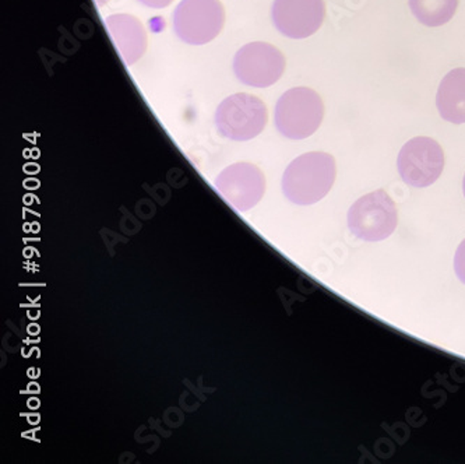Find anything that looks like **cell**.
I'll list each match as a JSON object with an SVG mask.
<instances>
[{
  "label": "cell",
  "mask_w": 465,
  "mask_h": 464,
  "mask_svg": "<svg viewBox=\"0 0 465 464\" xmlns=\"http://www.w3.org/2000/svg\"><path fill=\"white\" fill-rule=\"evenodd\" d=\"M336 160L323 151H312L296 157L282 176V192L293 205L321 202L336 181Z\"/></svg>",
  "instance_id": "cell-1"
},
{
  "label": "cell",
  "mask_w": 465,
  "mask_h": 464,
  "mask_svg": "<svg viewBox=\"0 0 465 464\" xmlns=\"http://www.w3.org/2000/svg\"><path fill=\"white\" fill-rule=\"evenodd\" d=\"M323 116V100L308 87L285 91L275 106V127L291 140L308 139L321 127Z\"/></svg>",
  "instance_id": "cell-2"
},
{
  "label": "cell",
  "mask_w": 465,
  "mask_h": 464,
  "mask_svg": "<svg viewBox=\"0 0 465 464\" xmlns=\"http://www.w3.org/2000/svg\"><path fill=\"white\" fill-rule=\"evenodd\" d=\"M269 121L266 104L252 96L239 93L225 98L215 111V126L225 139L248 142L263 132Z\"/></svg>",
  "instance_id": "cell-3"
},
{
  "label": "cell",
  "mask_w": 465,
  "mask_h": 464,
  "mask_svg": "<svg viewBox=\"0 0 465 464\" xmlns=\"http://www.w3.org/2000/svg\"><path fill=\"white\" fill-rule=\"evenodd\" d=\"M399 213L396 203L383 189L368 193L348 210V228L358 239L381 242L397 228Z\"/></svg>",
  "instance_id": "cell-4"
},
{
  "label": "cell",
  "mask_w": 465,
  "mask_h": 464,
  "mask_svg": "<svg viewBox=\"0 0 465 464\" xmlns=\"http://www.w3.org/2000/svg\"><path fill=\"white\" fill-rule=\"evenodd\" d=\"M225 23L220 0H182L173 13V30L189 45L212 43Z\"/></svg>",
  "instance_id": "cell-5"
},
{
  "label": "cell",
  "mask_w": 465,
  "mask_h": 464,
  "mask_svg": "<svg viewBox=\"0 0 465 464\" xmlns=\"http://www.w3.org/2000/svg\"><path fill=\"white\" fill-rule=\"evenodd\" d=\"M233 72L243 85L257 88L270 87L284 75L285 57L272 44H248L236 52Z\"/></svg>",
  "instance_id": "cell-6"
},
{
  "label": "cell",
  "mask_w": 465,
  "mask_h": 464,
  "mask_svg": "<svg viewBox=\"0 0 465 464\" xmlns=\"http://www.w3.org/2000/svg\"><path fill=\"white\" fill-rule=\"evenodd\" d=\"M397 166L405 184L414 187H430L443 172V148L430 137H415L400 151Z\"/></svg>",
  "instance_id": "cell-7"
},
{
  "label": "cell",
  "mask_w": 465,
  "mask_h": 464,
  "mask_svg": "<svg viewBox=\"0 0 465 464\" xmlns=\"http://www.w3.org/2000/svg\"><path fill=\"white\" fill-rule=\"evenodd\" d=\"M272 23L282 35L303 40L318 33L326 17L324 0H274Z\"/></svg>",
  "instance_id": "cell-8"
},
{
  "label": "cell",
  "mask_w": 465,
  "mask_h": 464,
  "mask_svg": "<svg viewBox=\"0 0 465 464\" xmlns=\"http://www.w3.org/2000/svg\"><path fill=\"white\" fill-rule=\"evenodd\" d=\"M215 187L236 210L248 211L264 197L266 178L259 166L236 163L221 172Z\"/></svg>",
  "instance_id": "cell-9"
},
{
  "label": "cell",
  "mask_w": 465,
  "mask_h": 464,
  "mask_svg": "<svg viewBox=\"0 0 465 464\" xmlns=\"http://www.w3.org/2000/svg\"><path fill=\"white\" fill-rule=\"evenodd\" d=\"M109 35L127 66L136 64L147 51V33L132 15H113L105 20Z\"/></svg>",
  "instance_id": "cell-10"
},
{
  "label": "cell",
  "mask_w": 465,
  "mask_h": 464,
  "mask_svg": "<svg viewBox=\"0 0 465 464\" xmlns=\"http://www.w3.org/2000/svg\"><path fill=\"white\" fill-rule=\"evenodd\" d=\"M436 106L444 121L465 124V69L451 70L444 76L436 96Z\"/></svg>",
  "instance_id": "cell-11"
},
{
  "label": "cell",
  "mask_w": 465,
  "mask_h": 464,
  "mask_svg": "<svg viewBox=\"0 0 465 464\" xmlns=\"http://www.w3.org/2000/svg\"><path fill=\"white\" fill-rule=\"evenodd\" d=\"M459 0H410L418 22L426 27H440L456 15Z\"/></svg>",
  "instance_id": "cell-12"
},
{
  "label": "cell",
  "mask_w": 465,
  "mask_h": 464,
  "mask_svg": "<svg viewBox=\"0 0 465 464\" xmlns=\"http://www.w3.org/2000/svg\"><path fill=\"white\" fill-rule=\"evenodd\" d=\"M454 272L462 284H465V239L460 244L454 257Z\"/></svg>",
  "instance_id": "cell-13"
},
{
  "label": "cell",
  "mask_w": 465,
  "mask_h": 464,
  "mask_svg": "<svg viewBox=\"0 0 465 464\" xmlns=\"http://www.w3.org/2000/svg\"><path fill=\"white\" fill-rule=\"evenodd\" d=\"M139 2L152 9H163V7L170 6L173 0H139Z\"/></svg>",
  "instance_id": "cell-14"
},
{
  "label": "cell",
  "mask_w": 465,
  "mask_h": 464,
  "mask_svg": "<svg viewBox=\"0 0 465 464\" xmlns=\"http://www.w3.org/2000/svg\"><path fill=\"white\" fill-rule=\"evenodd\" d=\"M94 2L98 6H104V5L108 4L109 0H94Z\"/></svg>",
  "instance_id": "cell-15"
},
{
  "label": "cell",
  "mask_w": 465,
  "mask_h": 464,
  "mask_svg": "<svg viewBox=\"0 0 465 464\" xmlns=\"http://www.w3.org/2000/svg\"><path fill=\"white\" fill-rule=\"evenodd\" d=\"M462 190H464V197H465V176H464V181H462Z\"/></svg>",
  "instance_id": "cell-16"
}]
</instances>
